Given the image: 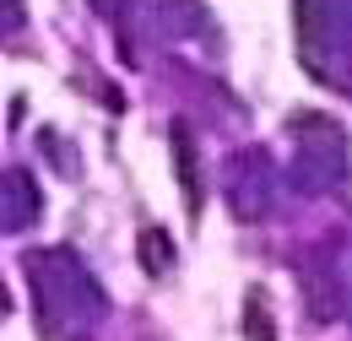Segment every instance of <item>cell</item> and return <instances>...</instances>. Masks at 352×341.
Segmentation results:
<instances>
[{
  "mask_svg": "<svg viewBox=\"0 0 352 341\" xmlns=\"http://www.w3.org/2000/svg\"><path fill=\"white\" fill-rule=\"evenodd\" d=\"M92 6H98V11H103V6H109V0H92Z\"/></svg>",
  "mask_w": 352,
  "mask_h": 341,
  "instance_id": "5",
  "label": "cell"
},
{
  "mask_svg": "<svg viewBox=\"0 0 352 341\" xmlns=\"http://www.w3.org/2000/svg\"><path fill=\"white\" fill-rule=\"evenodd\" d=\"M298 33H304V49H314V33H320V0H298Z\"/></svg>",
  "mask_w": 352,
  "mask_h": 341,
  "instance_id": "4",
  "label": "cell"
},
{
  "mask_svg": "<svg viewBox=\"0 0 352 341\" xmlns=\"http://www.w3.org/2000/svg\"><path fill=\"white\" fill-rule=\"evenodd\" d=\"M244 325L255 331V341H276V331H271V314H265V298H261V293L250 298V314H244Z\"/></svg>",
  "mask_w": 352,
  "mask_h": 341,
  "instance_id": "3",
  "label": "cell"
},
{
  "mask_svg": "<svg viewBox=\"0 0 352 341\" xmlns=\"http://www.w3.org/2000/svg\"><path fill=\"white\" fill-rule=\"evenodd\" d=\"M174 152H179V173H184V201L195 206L201 195H195V163H190V135L184 130H174Z\"/></svg>",
  "mask_w": 352,
  "mask_h": 341,
  "instance_id": "2",
  "label": "cell"
},
{
  "mask_svg": "<svg viewBox=\"0 0 352 341\" xmlns=\"http://www.w3.org/2000/svg\"><path fill=\"white\" fill-rule=\"evenodd\" d=\"M135 255H141V271H146V276H163V271L174 265V244H168V233H157V228H141V239H135Z\"/></svg>",
  "mask_w": 352,
  "mask_h": 341,
  "instance_id": "1",
  "label": "cell"
}]
</instances>
